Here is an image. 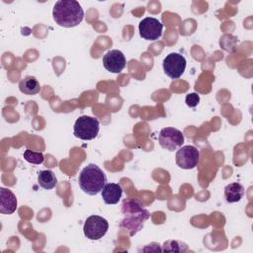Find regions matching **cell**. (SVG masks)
I'll return each mask as SVG.
<instances>
[{
	"mask_svg": "<svg viewBox=\"0 0 253 253\" xmlns=\"http://www.w3.org/2000/svg\"><path fill=\"white\" fill-rule=\"evenodd\" d=\"M121 211L123 218L120 227L126 229L130 236L140 231L149 218V211L143 207L142 203L136 199H126L123 201Z\"/></svg>",
	"mask_w": 253,
	"mask_h": 253,
	"instance_id": "6da1fadb",
	"label": "cell"
},
{
	"mask_svg": "<svg viewBox=\"0 0 253 253\" xmlns=\"http://www.w3.org/2000/svg\"><path fill=\"white\" fill-rule=\"evenodd\" d=\"M52 16L58 26L73 28L82 22L84 11L79 2L75 0H59L53 6Z\"/></svg>",
	"mask_w": 253,
	"mask_h": 253,
	"instance_id": "7a4b0ae2",
	"label": "cell"
},
{
	"mask_svg": "<svg viewBox=\"0 0 253 253\" xmlns=\"http://www.w3.org/2000/svg\"><path fill=\"white\" fill-rule=\"evenodd\" d=\"M106 174L94 163H90L84 167L78 178V184L81 190L91 196L99 194L106 185Z\"/></svg>",
	"mask_w": 253,
	"mask_h": 253,
	"instance_id": "3957f363",
	"label": "cell"
},
{
	"mask_svg": "<svg viewBox=\"0 0 253 253\" xmlns=\"http://www.w3.org/2000/svg\"><path fill=\"white\" fill-rule=\"evenodd\" d=\"M100 129V123L98 119L90 116L79 117L73 127V134L82 140L94 139Z\"/></svg>",
	"mask_w": 253,
	"mask_h": 253,
	"instance_id": "277c9868",
	"label": "cell"
},
{
	"mask_svg": "<svg viewBox=\"0 0 253 253\" xmlns=\"http://www.w3.org/2000/svg\"><path fill=\"white\" fill-rule=\"evenodd\" d=\"M109 223L106 218L100 215H90L84 222V235L91 240L101 239L108 231Z\"/></svg>",
	"mask_w": 253,
	"mask_h": 253,
	"instance_id": "5b68a950",
	"label": "cell"
},
{
	"mask_svg": "<svg viewBox=\"0 0 253 253\" xmlns=\"http://www.w3.org/2000/svg\"><path fill=\"white\" fill-rule=\"evenodd\" d=\"M186 63V58L182 54L171 52L163 59L164 73L172 79H178L184 73Z\"/></svg>",
	"mask_w": 253,
	"mask_h": 253,
	"instance_id": "8992f818",
	"label": "cell"
},
{
	"mask_svg": "<svg viewBox=\"0 0 253 253\" xmlns=\"http://www.w3.org/2000/svg\"><path fill=\"white\" fill-rule=\"evenodd\" d=\"M158 141L162 148L174 151L184 143V134L177 128L164 127L159 132Z\"/></svg>",
	"mask_w": 253,
	"mask_h": 253,
	"instance_id": "52a82bcc",
	"label": "cell"
},
{
	"mask_svg": "<svg viewBox=\"0 0 253 253\" xmlns=\"http://www.w3.org/2000/svg\"><path fill=\"white\" fill-rule=\"evenodd\" d=\"M200 161V151L194 145L182 146L176 152L177 165L186 170L195 168Z\"/></svg>",
	"mask_w": 253,
	"mask_h": 253,
	"instance_id": "ba28073f",
	"label": "cell"
},
{
	"mask_svg": "<svg viewBox=\"0 0 253 253\" xmlns=\"http://www.w3.org/2000/svg\"><path fill=\"white\" fill-rule=\"evenodd\" d=\"M163 24L156 18L146 17L139 22L138 31L142 39L146 41H156L162 36Z\"/></svg>",
	"mask_w": 253,
	"mask_h": 253,
	"instance_id": "9c48e42d",
	"label": "cell"
},
{
	"mask_svg": "<svg viewBox=\"0 0 253 253\" xmlns=\"http://www.w3.org/2000/svg\"><path fill=\"white\" fill-rule=\"evenodd\" d=\"M104 67L112 73H120L126 67V57L119 49L109 50L102 58Z\"/></svg>",
	"mask_w": 253,
	"mask_h": 253,
	"instance_id": "30bf717a",
	"label": "cell"
},
{
	"mask_svg": "<svg viewBox=\"0 0 253 253\" xmlns=\"http://www.w3.org/2000/svg\"><path fill=\"white\" fill-rule=\"evenodd\" d=\"M17 209V198L14 193L6 188L0 189V212L11 214Z\"/></svg>",
	"mask_w": 253,
	"mask_h": 253,
	"instance_id": "8fae6325",
	"label": "cell"
},
{
	"mask_svg": "<svg viewBox=\"0 0 253 253\" xmlns=\"http://www.w3.org/2000/svg\"><path fill=\"white\" fill-rule=\"evenodd\" d=\"M103 201L107 205H116L122 198L123 189L117 183H108L101 191Z\"/></svg>",
	"mask_w": 253,
	"mask_h": 253,
	"instance_id": "7c38bea8",
	"label": "cell"
},
{
	"mask_svg": "<svg viewBox=\"0 0 253 253\" xmlns=\"http://www.w3.org/2000/svg\"><path fill=\"white\" fill-rule=\"evenodd\" d=\"M244 196V187L237 182L230 183L224 188V197L227 203L239 202Z\"/></svg>",
	"mask_w": 253,
	"mask_h": 253,
	"instance_id": "4fadbf2b",
	"label": "cell"
},
{
	"mask_svg": "<svg viewBox=\"0 0 253 253\" xmlns=\"http://www.w3.org/2000/svg\"><path fill=\"white\" fill-rule=\"evenodd\" d=\"M19 89L26 95H36L41 91V85L34 76H26L19 83Z\"/></svg>",
	"mask_w": 253,
	"mask_h": 253,
	"instance_id": "5bb4252c",
	"label": "cell"
},
{
	"mask_svg": "<svg viewBox=\"0 0 253 253\" xmlns=\"http://www.w3.org/2000/svg\"><path fill=\"white\" fill-rule=\"evenodd\" d=\"M38 182L42 188L45 190H51L56 186L57 179L51 170H41L38 174Z\"/></svg>",
	"mask_w": 253,
	"mask_h": 253,
	"instance_id": "9a60e30c",
	"label": "cell"
},
{
	"mask_svg": "<svg viewBox=\"0 0 253 253\" xmlns=\"http://www.w3.org/2000/svg\"><path fill=\"white\" fill-rule=\"evenodd\" d=\"M23 157L26 161H28L29 163H32V164H42L43 162V154L42 152H37V151H33L31 149H26L24 151V154H23Z\"/></svg>",
	"mask_w": 253,
	"mask_h": 253,
	"instance_id": "2e32d148",
	"label": "cell"
},
{
	"mask_svg": "<svg viewBox=\"0 0 253 253\" xmlns=\"http://www.w3.org/2000/svg\"><path fill=\"white\" fill-rule=\"evenodd\" d=\"M185 102L187 104L188 107H191V108H194L196 107L199 102H200V96L197 94V93H190L186 96L185 98Z\"/></svg>",
	"mask_w": 253,
	"mask_h": 253,
	"instance_id": "e0dca14e",
	"label": "cell"
}]
</instances>
